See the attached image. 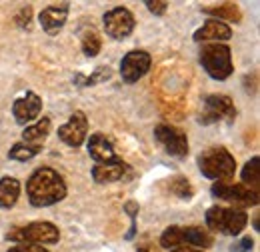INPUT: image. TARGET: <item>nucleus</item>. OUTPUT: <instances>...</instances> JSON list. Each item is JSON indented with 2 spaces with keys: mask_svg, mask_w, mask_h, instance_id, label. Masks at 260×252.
I'll list each match as a JSON object with an SVG mask.
<instances>
[{
  "mask_svg": "<svg viewBox=\"0 0 260 252\" xmlns=\"http://www.w3.org/2000/svg\"><path fill=\"white\" fill-rule=\"evenodd\" d=\"M26 194H28V200H30L32 206L56 204L66 196L64 178L56 170H52L48 166H42L28 178Z\"/></svg>",
  "mask_w": 260,
  "mask_h": 252,
  "instance_id": "obj_1",
  "label": "nucleus"
},
{
  "mask_svg": "<svg viewBox=\"0 0 260 252\" xmlns=\"http://www.w3.org/2000/svg\"><path fill=\"white\" fill-rule=\"evenodd\" d=\"M198 168H200V172L206 178H212V180L220 182V180H228L234 174L236 160H234V156L228 152L226 148L216 146V148H210V150L200 154Z\"/></svg>",
  "mask_w": 260,
  "mask_h": 252,
  "instance_id": "obj_2",
  "label": "nucleus"
},
{
  "mask_svg": "<svg viewBox=\"0 0 260 252\" xmlns=\"http://www.w3.org/2000/svg\"><path fill=\"white\" fill-rule=\"evenodd\" d=\"M206 224L214 232H220L226 236H236L248 224V216L244 210H238V208L212 206L206 210Z\"/></svg>",
  "mask_w": 260,
  "mask_h": 252,
  "instance_id": "obj_3",
  "label": "nucleus"
},
{
  "mask_svg": "<svg viewBox=\"0 0 260 252\" xmlns=\"http://www.w3.org/2000/svg\"><path fill=\"white\" fill-rule=\"evenodd\" d=\"M162 248H180L182 244H192L196 248H210L212 246V236L198 228V226H168L160 236Z\"/></svg>",
  "mask_w": 260,
  "mask_h": 252,
  "instance_id": "obj_4",
  "label": "nucleus"
},
{
  "mask_svg": "<svg viewBox=\"0 0 260 252\" xmlns=\"http://www.w3.org/2000/svg\"><path fill=\"white\" fill-rule=\"evenodd\" d=\"M200 64L214 80H226L234 70L230 48L226 44H206L200 50Z\"/></svg>",
  "mask_w": 260,
  "mask_h": 252,
  "instance_id": "obj_5",
  "label": "nucleus"
},
{
  "mask_svg": "<svg viewBox=\"0 0 260 252\" xmlns=\"http://www.w3.org/2000/svg\"><path fill=\"white\" fill-rule=\"evenodd\" d=\"M8 240H14L18 244H54L60 238V232L50 222H32L26 226L12 228L6 234Z\"/></svg>",
  "mask_w": 260,
  "mask_h": 252,
  "instance_id": "obj_6",
  "label": "nucleus"
},
{
  "mask_svg": "<svg viewBox=\"0 0 260 252\" xmlns=\"http://www.w3.org/2000/svg\"><path fill=\"white\" fill-rule=\"evenodd\" d=\"M212 194L220 200H226L230 204L240 208L246 206H256L258 204V192L244 184H228V182H216L212 184Z\"/></svg>",
  "mask_w": 260,
  "mask_h": 252,
  "instance_id": "obj_7",
  "label": "nucleus"
},
{
  "mask_svg": "<svg viewBox=\"0 0 260 252\" xmlns=\"http://www.w3.org/2000/svg\"><path fill=\"white\" fill-rule=\"evenodd\" d=\"M234 116H236V110H234V104L228 96L210 94L204 100V110H202L198 122L214 124V122H220V120H232Z\"/></svg>",
  "mask_w": 260,
  "mask_h": 252,
  "instance_id": "obj_8",
  "label": "nucleus"
},
{
  "mask_svg": "<svg viewBox=\"0 0 260 252\" xmlns=\"http://www.w3.org/2000/svg\"><path fill=\"white\" fill-rule=\"evenodd\" d=\"M154 136L170 156L184 158L188 154V138L182 130L170 124H158L154 128Z\"/></svg>",
  "mask_w": 260,
  "mask_h": 252,
  "instance_id": "obj_9",
  "label": "nucleus"
},
{
  "mask_svg": "<svg viewBox=\"0 0 260 252\" xmlns=\"http://www.w3.org/2000/svg\"><path fill=\"white\" fill-rule=\"evenodd\" d=\"M102 20H104V30L110 38H126L134 30V16L124 6H116L108 10L102 16Z\"/></svg>",
  "mask_w": 260,
  "mask_h": 252,
  "instance_id": "obj_10",
  "label": "nucleus"
},
{
  "mask_svg": "<svg viewBox=\"0 0 260 252\" xmlns=\"http://www.w3.org/2000/svg\"><path fill=\"white\" fill-rule=\"evenodd\" d=\"M150 64H152V58H150L148 52H144V50H132V52H128L122 58V62H120V76L128 84L138 82L148 72Z\"/></svg>",
  "mask_w": 260,
  "mask_h": 252,
  "instance_id": "obj_11",
  "label": "nucleus"
},
{
  "mask_svg": "<svg viewBox=\"0 0 260 252\" xmlns=\"http://www.w3.org/2000/svg\"><path fill=\"white\" fill-rule=\"evenodd\" d=\"M86 132H88V120H86V114L80 112V110H76V112L68 118V122L58 128L60 140H62L64 144H68V146H72V148H78V146L84 142Z\"/></svg>",
  "mask_w": 260,
  "mask_h": 252,
  "instance_id": "obj_12",
  "label": "nucleus"
},
{
  "mask_svg": "<svg viewBox=\"0 0 260 252\" xmlns=\"http://www.w3.org/2000/svg\"><path fill=\"white\" fill-rule=\"evenodd\" d=\"M40 110H42V100L34 92H26L22 98L14 100V106H12V114L18 124H26L34 120L40 114Z\"/></svg>",
  "mask_w": 260,
  "mask_h": 252,
  "instance_id": "obj_13",
  "label": "nucleus"
},
{
  "mask_svg": "<svg viewBox=\"0 0 260 252\" xmlns=\"http://www.w3.org/2000/svg\"><path fill=\"white\" fill-rule=\"evenodd\" d=\"M130 172V166L126 162H122L120 158L112 160V162H104V164H96L92 168V178L98 184H108V182H116L122 180Z\"/></svg>",
  "mask_w": 260,
  "mask_h": 252,
  "instance_id": "obj_14",
  "label": "nucleus"
},
{
  "mask_svg": "<svg viewBox=\"0 0 260 252\" xmlns=\"http://www.w3.org/2000/svg\"><path fill=\"white\" fill-rule=\"evenodd\" d=\"M66 16H68V4H58V6L54 4V6L44 8L40 12L38 20H40V24H42V28H44L46 34L54 36V34H58V32L62 30Z\"/></svg>",
  "mask_w": 260,
  "mask_h": 252,
  "instance_id": "obj_15",
  "label": "nucleus"
},
{
  "mask_svg": "<svg viewBox=\"0 0 260 252\" xmlns=\"http://www.w3.org/2000/svg\"><path fill=\"white\" fill-rule=\"evenodd\" d=\"M88 152H90V156L94 158L98 164L112 162V160L118 158L116 152H114L112 142H110L102 132H94V134L88 138Z\"/></svg>",
  "mask_w": 260,
  "mask_h": 252,
  "instance_id": "obj_16",
  "label": "nucleus"
},
{
  "mask_svg": "<svg viewBox=\"0 0 260 252\" xmlns=\"http://www.w3.org/2000/svg\"><path fill=\"white\" fill-rule=\"evenodd\" d=\"M230 36H232L230 26H228V24H224L222 20H216V18H212V20L204 22V26H202V28H198V30L194 32L196 42H208V40H228Z\"/></svg>",
  "mask_w": 260,
  "mask_h": 252,
  "instance_id": "obj_17",
  "label": "nucleus"
},
{
  "mask_svg": "<svg viewBox=\"0 0 260 252\" xmlns=\"http://www.w3.org/2000/svg\"><path fill=\"white\" fill-rule=\"evenodd\" d=\"M48 130H50V118L44 116L42 120H38L34 126H26L24 132H22V138H24V144H30L34 148H40L44 138L48 136Z\"/></svg>",
  "mask_w": 260,
  "mask_h": 252,
  "instance_id": "obj_18",
  "label": "nucleus"
},
{
  "mask_svg": "<svg viewBox=\"0 0 260 252\" xmlns=\"http://www.w3.org/2000/svg\"><path fill=\"white\" fill-rule=\"evenodd\" d=\"M20 194V182L12 176H4L0 180V208H12Z\"/></svg>",
  "mask_w": 260,
  "mask_h": 252,
  "instance_id": "obj_19",
  "label": "nucleus"
},
{
  "mask_svg": "<svg viewBox=\"0 0 260 252\" xmlns=\"http://www.w3.org/2000/svg\"><path fill=\"white\" fill-rule=\"evenodd\" d=\"M242 182L244 186L256 190L258 192V184H260V168H258V156H252L242 168Z\"/></svg>",
  "mask_w": 260,
  "mask_h": 252,
  "instance_id": "obj_20",
  "label": "nucleus"
},
{
  "mask_svg": "<svg viewBox=\"0 0 260 252\" xmlns=\"http://www.w3.org/2000/svg\"><path fill=\"white\" fill-rule=\"evenodd\" d=\"M206 14H214L216 20L226 18L230 22H238L240 20V10L236 4H222V6H214V8H202Z\"/></svg>",
  "mask_w": 260,
  "mask_h": 252,
  "instance_id": "obj_21",
  "label": "nucleus"
},
{
  "mask_svg": "<svg viewBox=\"0 0 260 252\" xmlns=\"http://www.w3.org/2000/svg\"><path fill=\"white\" fill-rule=\"evenodd\" d=\"M80 44H82V52H84L86 56H96L98 52H100V36H98L92 28L82 32Z\"/></svg>",
  "mask_w": 260,
  "mask_h": 252,
  "instance_id": "obj_22",
  "label": "nucleus"
},
{
  "mask_svg": "<svg viewBox=\"0 0 260 252\" xmlns=\"http://www.w3.org/2000/svg\"><path fill=\"white\" fill-rule=\"evenodd\" d=\"M38 150L40 148H34L30 144H22V142H18V144H14L12 148H10V152H8V156L12 158V160H20V162H26V160H30L38 154Z\"/></svg>",
  "mask_w": 260,
  "mask_h": 252,
  "instance_id": "obj_23",
  "label": "nucleus"
},
{
  "mask_svg": "<svg viewBox=\"0 0 260 252\" xmlns=\"http://www.w3.org/2000/svg\"><path fill=\"white\" fill-rule=\"evenodd\" d=\"M108 78H110V68H108V66H100V68L94 70V74L88 76V78H82L80 74H76V76H74V82H76L78 86H88V84H96V82L108 80Z\"/></svg>",
  "mask_w": 260,
  "mask_h": 252,
  "instance_id": "obj_24",
  "label": "nucleus"
},
{
  "mask_svg": "<svg viewBox=\"0 0 260 252\" xmlns=\"http://www.w3.org/2000/svg\"><path fill=\"white\" fill-rule=\"evenodd\" d=\"M170 190H172L176 196H180V198H190V196H192V188H190L188 180H186V178H180V176L170 182Z\"/></svg>",
  "mask_w": 260,
  "mask_h": 252,
  "instance_id": "obj_25",
  "label": "nucleus"
},
{
  "mask_svg": "<svg viewBox=\"0 0 260 252\" xmlns=\"http://www.w3.org/2000/svg\"><path fill=\"white\" fill-rule=\"evenodd\" d=\"M8 252H48V250L42 248V246H38V244H16V246H12Z\"/></svg>",
  "mask_w": 260,
  "mask_h": 252,
  "instance_id": "obj_26",
  "label": "nucleus"
},
{
  "mask_svg": "<svg viewBox=\"0 0 260 252\" xmlns=\"http://www.w3.org/2000/svg\"><path fill=\"white\" fill-rule=\"evenodd\" d=\"M30 16H32V10H30V6H24L22 10H20V14L16 16V22L24 28V26H28L30 24Z\"/></svg>",
  "mask_w": 260,
  "mask_h": 252,
  "instance_id": "obj_27",
  "label": "nucleus"
},
{
  "mask_svg": "<svg viewBox=\"0 0 260 252\" xmlns=\"http://www.w3.org/2000/svg\"><path fill=\"white\" fill-rule=\"evenodd\" d=\"M146 6H148V10H150L152 14H164V12H166V8H168V4H166V2H152V0H148V2H146Z\"/></svg>",
  "mask_w": 260,
  "mask_h": 252,
  "instance_id": "obj_28",
  "label": "nucleus"
},
{
  "mask_svg": "<svg viewBox=\"0 0 260 252\" xmlns=\"http://www.w3.org/2000/svg\"><path fill=\"white\" fill-rule=\"evenodd\" d=\"M252 250V238H242L238 244L232 246V252H250Z\"/></svg>",
  "mask_w": 260,
  "mask_h": 252,
  "instance_id": "obj_29",
  "label": "nucleus"
},
{
  "mask_svg": "<svg viewBox=\"0 0 260 252\" xmlns=\"http://www.w3.org/2000/svg\"><path fill=\"white\" fill-rule=\"evenodd\" d=\"M170 252H204V250H194V248H174Z\"/></svg>",
  "mask_w": 260,
  "mask_h": 252,
  "instance_id": "obj_30",
  "label": "nucleus"
},
{
  "mask_svg": "<svg viewBox=\"0 0 260 252\" xmlns=\"http://www.w3.org/2000/svg\"><path fill=\"white\" fill-rule=\"evenodd\" d=\"M138 252H154V250H150L148 246H140V248H138Z\"/></svg>",
  "mask_w": 260,
  "mask_h": 252,
  "instance_id": "obj_31",
  "label": "nucleus"
}]
</instances>
